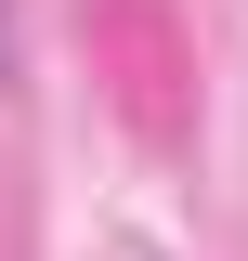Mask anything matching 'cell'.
Instances as JSON below:
<instances>
[{"label":"cell","instance_id":"obj_1","mask_svg":"<svg viewBox=\"0 0 248 261\" xmlns=\"http://www.w3.org/2000/svg\"><path fill=\"white\" fill-rule=\"evenodd\" d=\"M0 79H13V27H0Z\"/></svg>","mask_w":248,"mask_h":261}]
</instances>
